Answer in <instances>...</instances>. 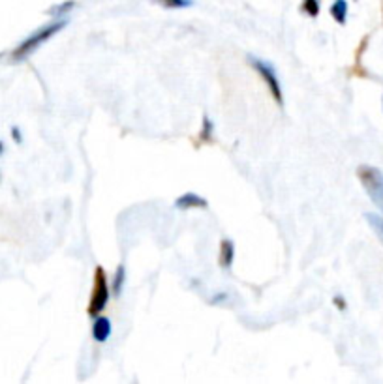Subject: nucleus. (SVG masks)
<instances>
[{
  "label": "nucleus",
  "instance_id": "obj_8",
  "mask_svg": "<svg viewBox=\"0 0 383 384\" xmlns=\"http://www.w3.org/2000/svg\"><path fill=\"white\" fill-rule=\"evenodd\" d=\"M125 285H126V268L125 265H120V267L115 270L113 283H111V294H113V297H120Z\"/></svg>",
  "mask_w": 383,
  "mask_h": 384
},
{
  "label": "nucleus",
  "instance_id": "obj_13",
  "mask_svg": "<svg viewBox=\"0 0 383 384\" xmlns=\"http://www.w3.org/2000/svg\"><path fill=\"white\" fill-rule=\"evenodd\" d=\"M73 6H75V2H72V0H68V2H64V4L57 6V8H53V10L49 11V14H51V16H55V17H61V16H63V14H66V11L72 10Z\"/></svg>",
  "mask_w": 383,
  "mask_h": 384
},
{
  "label": "nucleus",
  "instance_id": "obj_2",
  "mask_svg": "<svg viewBox=\"0 0 383 384\" xmlns=\"http://www.w3.org/2000/svg\"><path fill=\"white\" fill-rule=\"evenodd\" d=\"M357 176L362 188L372 199V203L383 212V173L372 165H361L357 169Z\"/></svg>",
  "mask_w": 383,
  "mask_h": 384
},
{
  "label": "nucleus",
  "instance_id": "obj_1",
  "mask_svg": "<svg viewBox=\"0 0 383 384\" xmlns=\"http://www.w3.org/2000/svg\"><path fill=\"white\" fill-rule=\"evenodd\" d=\"M66 25H68V19L55 17L51 23L40 26L36 32H32L31 36H26L25 40H23L21 43L14 49V53H11V60L21 62V60H25V58H28L32 53L38 51V49L46 43V41H49L53 36H57L58 32L64 31Z\"/></svg>",
  "mask_w": 383,
  "mask_h": 384
},
{
  "label": "nucleus",
  "instance_id": "obj_16",
  "mask_svg": "<svg viewBox=\"0 0 383 384\" xmlns=\"http://www.w3.org/2000/svg\"><path fill=\"white\" fill-rule=\"evenodd\" d=\"M4 154V144H2V141H0V156Z\"/></svg>",
  "mask_w": 383,
  "mask_h": 384
},
{
  "label": "nucleus",
  "instance_id": "obj_15",
  "mask_svg": "<svg viewBox=\"0 0 383 384\" xmlns=\"http://www.w3.org/2000/svg\"><path fill=\"white\" fill-rule=\"evenodd\" d=\"M11 137H14V141H16L17 144L23 143V137H21V132H19V128H11Z\"/></svg>",
  "mask_w": 383,
  "mask_h": 384
},
{
  "label": "nucleus",
  "instance_id": "obj_5",
  "mask_svg": "<svg viewBox=\"0 0 383 384\" xmlns=\"http://www.w3.org/2000/svg\"><path fill=\"white\" fill-rule=\"evenodd\" d=\"M111 334H113V324H111V321H109L107 317H104V315H96L93 321L94 341H98V343H105V341L111 338Z\"/></svg>",
  "mask_w": 383,
  "mask_h": 384
},
{
  "label": "nucleus",
  "instance_id": "obj_12",
  "mask_svg": "<svg viewBox=\"0 0 383 384\" xmlns=\"http://www.w3.org/2000/svg\"><path fill=\"white\" fill-rule=\"evenodd\" d=\"M303 10L308 16L316 17L320 14V2L318 0H303Z\"/></svg>",
  "mask_w": 383,
  "mask_h": 384
},
{
  "label": "nucleus",
  "instance_id": "obj_4",
  "mask_svg": "<svg viewBox=\"0 0 383 384\" xmlns=\"http://www.w3.org/2000/svg\"><path fill=\"white\" fill-rule=\"evenodd\" d=\"M248 62L252 64V68L256 70V73H258V75L263 79V82L267 85V88H269V92H271V96H273V100H275L278 105H284L282 82H280L278 73H276L275 66H273L271 62L261 60V58H258V57H248Z\"/></svg>",
  "mask_w": 383,
  "mask_h": 384
},
{
  "label": "nucleus",
  "instance_id": "obj_11",
  "mask_svg": "<svg viewBox=\"0 0 383 384\" xmlns=\"http://www.w3.org/2000/svg\"><path fill=\"white\" fill-rule=\"evenodd\" d=\"M364 218H367V221L370 223V227H372L374 230H376V235L379 236V240L383 242V218L378 214H364Z\"/></svg>",
  "mask_w": 383,
  "mask_h": 384
},
{
  "label": "nucleus",
  "instance_id": "obj_3",
  "mask_svg": "<svg viewBox=\"0 0 383 384\" xmlns=\"http://www.w3.org/2000/svg\"><path fill=\"white\" fill-rule=\"evenodd\" d=\"M109 298H111V287H109L107 276L104 268L98 267L94 270V287L90 302H88V315L93 319L96 315H102V311L107 307Z\"/></svg>",
  "mask_w": 383,
  "mask_h": 384
},
{
  "label": "nucleus",
  "instance_id": "obj_10",
  "mask_svg": "<svg viewBox=\"0 0 383 384\" xmlns=\"http://www.w3.org/2000/svg\"><path fill=\"white\" fill-rule=\"evenodd\" d=\"M156 2L167 8V10H182V8H190L194 4L192 0H156Z\"/></svg>",
  "mask_w": 383,
  "mask_h": 384
},
{
  "label": "nucleus",
  "instance_id": "obj_6",
  "mask_svg": "<svg viewBox=\"0 0 383 384\" xmlns=\"http://www.w3.org/2000/svg\"><path fill=\"white\" fill-rule=\"evenodd\" d=\"M175 206L177 208H182V210H188V208H207L209 203L207 199H203L201 195L194 193V191H187L181 197H177Z\"/></svg>",
  "mask_w": 383,
  "mask_h": 384
},
{
  "label": "nucleus",
  "instance_id": "obj_7",
  "mask_svg": "<svg viewBox=\"0 0 383 384\" xmlns=\"http://www.w3.org/2000/svg\"><path fill=\"white\" fill-rule=\"evenodd\" d=\"M234 259H235V244L234 240L226 238V240H222V244H220V267L229 268L234 265Z\"/></svg>",
  "mask_w": 383,
  "mask_h": 384
},
{
  "label": "nucleus",
  "instance_id": "obj_14",
  "mask_svg": "<svg viewBox=\"0 0 383 384\" xmlns=\"http://www.w3.org/2000/svg\"><path fill=\"white\" fill-rule=\"evenodd\" d=\"M211 134H213V120L205 114L203 117V132H201V139H211Z\"/></svg>",
  "mask_w": 383,
  "mask_h": 384
},
{
  "label": "nucleus",
  "instance_id": "obj_9",
  "mask_svg": "<svg viewBox=\"0 0 383 384\" xmlns=\"http://www.w3.org/2000/svg\"><path fill=\"white\" fill-rule=\"evenodd\" d=\"M331 17L338 25H344L347 19V2L346 0H335L331 4Z\"/></svg>",
  "mask_w": 383,
  "mask_h": 384
}]
</instances>
